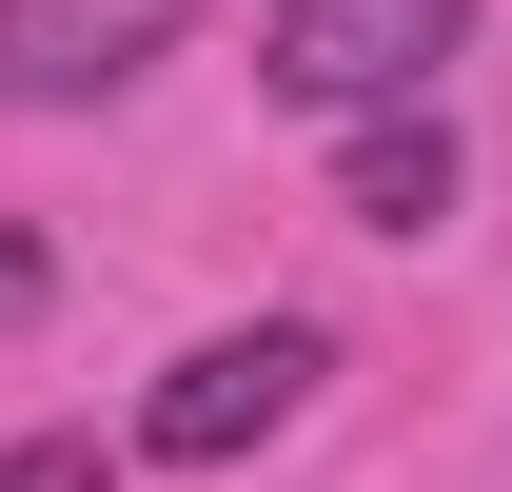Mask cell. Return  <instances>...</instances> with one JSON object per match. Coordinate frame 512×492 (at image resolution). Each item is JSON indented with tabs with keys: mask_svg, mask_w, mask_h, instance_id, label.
<instances>
[{
	"mask_svg": "<svg viewBox=\"0 0 512 492\" xmlns=\"http://www.w3.org/2000/svg\"><path fill=\"white\" fill-rule=\"evenodd\" d=\"M0 492H99V433H20V453H0Z\"/></svg>",
	"mask_w": 512,
	"mask_h": 492,
	"instance_id": "5",
	"label": "cell"
},
{
	"mask_svg": "<svg viewBox=\"0 0 512 492\" xmlns=\"http://www.w3.org/2000/svg\"><path fill=\"white\" fill-rule=\"evenodd\" d=\"M20 315H40V237H0V335H20Z\"/></svg>",
	"mask_w": 512,
	"mask_h": 492,
	"instance_id": "6",
	"label": "cell"
},
{
	"mask_svg": "<svg viewBox=\"0 0 512 492\" xmlns=\"http://www.w3.org/2000/svg\"><path fill=\"white\" fill-rule=\"evenodd\" d=\"M453 40H473V0H276L256 20V79L296 119H375V99H434Z\"/></svg>",
	"mask_w": 512,
	"mask_h": 492,
	"instance_id": "2",
	"label": "cell"
},
{
	"mask_svg": "<svg viewBox=\"0 0 512 492\" xmlns=\"http://www.w3.org/2000/svg\"><path fill=\"white\" fill-rule=\"evenodd\" d=\"M316 374H335L316 315H237V335H197V355L138 394V453H158V473H237L256 433H296V394H316Z\"/></svg>",
	"mask_w": 512,
	"mask_h": 492,
	"instance_id": "1",
	"label": "cell"
},
{
	"mask_svg": "<svg viewBox=\"0 0 512 492\" xmlns=\"http://www.w3.org/2000/svg\"><path fill=\"white\" fill-rule=\"evenodd\" d=\"M178 40H197V0H0V119H79Z\"/></svg>",
	"mask_w": 512,
	"mask_h": 492,
	"instance_id": "3",
	"label": "cell"
},
{
	"mask_svg": "<svg viewBox=\"0 0 512 492\" xmlns=\"http://www.w3.org/2000/svg\"><path fill=\"white\" fill-rule=\"evenodd\" d=\"M335 178H355V217H375V237H434V217H453V119H434V99H375Z\"/></svg>",
	"mask_w": 512,
	"mask_h": 492,
	"instance_id": "4",
	"label": "cell"
}]
</instances>
